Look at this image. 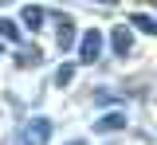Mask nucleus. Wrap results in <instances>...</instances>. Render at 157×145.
Returning a JSON list of instances; mask_svg holds the SVG:
<instances>
[{
	"label": "nucleus",
	"mask_w": 157,
	"mask_h": 145,
	"mask_svg": "<svg viewBox=\"0 0 157 145\" xmlns=\"http://www.w3.org/2000/svg\"><path fill=\"white\" fill-rule=\"evenodd\" d=\"M71 79H75V67H71V63H63V67L55 71V86H71Z\"/></svg>",
	"instance_id": "nucleus-8"
},
{
	"label": "nucleus",
	"mask_w": 157,
	"mask_h": 145,
	"mask_svg": "<svg viewBox=\"0 0 157 145\" xmlns=\"http://www.w3.org/2000/svg\"><path fill=\"white\" fill-rule=\"evenodd\" d=\"M114 129H126V114H106L94 122V133H114Z\"/></svg>",
	"instance_id": "nucleus-5"
},
{
	"label": "nucleus",
	"mask_w": 157,
	"mask_h": 145,
	"mask_svg": "<svg viewBox=\"0 0 157 145\" xmlns=\"http://www.w3.org/2000/svg\"><path fill=\"white\" fill-rule=\"evenodd\" d=\"M110 47H114L118 55H130V51H134V35H130L126 24H118L114 32H110Z\"/></svg>",
	"instance_id": "nucleus-3"
},
{
	"label": "nucleus",
	"mask_w": 157,
	"mask_h": 145,
	"mask_svg": "<svg viewBox=\"0 0 157 145\" xmlns=\"http://www.w3.org/2000/svg\"><path fill=\"white\" fill-rule=\"evenodd\" d=\"M130 24H134L137 32H145V35H153V32H157L153 16H145V12H134V16H130Z\"/></svg>",
	"instance_id": "nucleus-7"
},
{
	"label": "nucleus",
	"mask_w": 157,
	"mask_h": 145,
	"mask_svg": "<svg viewBox=\"0 0 157 145\" xmlns=\"http://www.w3.org/2000/svg\"><path fill=\"white\" fill-rule=\"evenodd\" d=\"M0 35H4V39H20V28L12 20H0Z\"/></svg>",
	"instance_id": "nucleus-9"
},
{
	"label": "nucleus",
	"mask_w": 157,
	"mask_h": 145,
	"mask_svg": "<svg viewBox=\"0 0 157 145\" xmlns=\"http://www.w3.org/2000/svg\"><path fill=\"white\" fill-rule=\"evenodd\" d=\"M24 133H32V141H28V145H43L47 137H51V122H47V118H36Z\"/></svg>",
	"instance_id": "nucleus-4"
},
{
	"label": "nucleus",
	"mask_w": 157,
	"mask_h": 145,
	"mask_svg": "<svg viewBox=\"0 0 157 145\" xmlns=\"http://www.w3.org/2000/svg\"><path fill=\"white\" fill-rule=\"evenodd\" d=\"M55 32H59V51H71V47H75V20H71V16H59Z\"/></svg>",
	"instance_id": "nucleus-2"
},
{
	"label": "nucleus",
	"mask_w": 157,
	"mask_h": 145,
	"mask_svg": "<svg viewBox=\"0 0 157 145\" xmlns=\"http://www.w3.org/2000/svg\"><path fill=\"white\" fill-rule=\"evenodd\" d=\"M20 24H24V28H32V32H36L39 24H43V8H39V4H28V8H24V12H20Z\"/></svg>",
	"instance_id": "nucleus-6"
},
{
	"label": "nucleus",
	"mask_w": 157,
	"mask_h": 145,
	"mask_svg": "<svg viewBox=\"0 0 157 145\" xmlns=\"http://www.w3.org/2000/svg\"><path fill=\"white\" fill-rule=\"evenodd\" d=\"M67 145H86V141H67Z\"/></svg>",
	"instance_id": "nucleus-10"
},
{
	"label": "nucleus",
	"mask_w": 157,
	"mask_h": 145,
	"mask_svg": "<svg viewBox=\"0 0 157 145\" xmlns=\"http://www.w3.org/2000/svg\"><path fill=\"white\" fill-rule=\"evenodd\" d=\"M0 55H4V47H0Z\"/></svg>",
	"instance_id": "nucleus-11"
},
{
	"label": "nucleus",
	"mask_w": 157,
	"mask_h": 145,
	"mask_svg": "<svg viewBox=\"0 0 157 145\" xmlns=\"http://www.w3.org/2000/svg\"><path fill=\"white\" fill-rule=\"evenodd\" d=\"M75 43H78V59L82 63H94L102 55V32H94V28L82 32V39H75Z\"/></svg>",
	"instance_id": "nucleus-1"
}]
</instances>
